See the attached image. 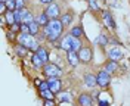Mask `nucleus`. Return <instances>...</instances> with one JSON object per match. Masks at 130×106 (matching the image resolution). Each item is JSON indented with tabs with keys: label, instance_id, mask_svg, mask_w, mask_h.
Returning <instances> with one entry per match:
<instances>
[{
	"label": "nucleus",
	"instance_id": "f257e3e1",
	"mask_svg": "<svg viewBox=\"0 0 130 106\" xmlns=\"http://www.w3.org/2000/svg\"><path fill=\"white\" fill-rule=\"evenodd\" d=\"M43 33L46 34L49 44L55 46L65 34V27L59 19H50V22L43 28Z\"/></svg>",
	"mask_w": 130,
	"mask_h": 106
},
{
	"label": "nucleus",
	"instance_id": "f03ea898",
	"mask_svg": "<svg viewBox=\"0 0 130 106\" xmlns=\"http://www.w3.org/2000/svg\"><path fill=\"white\" fill-rule=\"evenodd\" d=\"M18 43L22 44V46H25V47L30 50V52H32V53H36L37 49L41 46L40 41L37 40L34 35H31V34H24V33L18 34Z\"/></svg>",
	"mask_w": 130,
	"mask_h": 106
},
{
	"label": "nucleus",
	"instance_id": "7ed1b4c3",
	"mask_svg": "<svg viewBox=\"0 0 130 106\" xmlns=\"http://www.w3.org/2000/svg\"><path fill=\"white\" fill-rule=\"evenodd\" d=\"M41 74H43L44 78H62L64 69L58 63H55V62H49V63H46V65L43 66Z\"/></svg>",
	"mask_w": 130,
	"mask_h": 106
},
{
	"label": "nucleus",
	"instance_id": "20e7f679",
	"mask_svg": "<svg viewBox=\"0 0 130 106\" xmlns=\"http://www.w3.org/2000/svg\"><path fill=\"white\" fill-rule=\"evenodd\" d=\"M96 78H98V89L99 90H106L111 87V82H112V75L105 71V68L102 66L101 69L96 71Z\"/></svg>",
	"mask_w": 130,
	"mask_h": 106
},
{
	"label": "nucleus",
	"instance_id": "39448f33",
	"mask_svg": "<svg viewBox=\"0 0 130 106\" xmlns=\"http://www.w3.org/2000/svg\"><path fill=\"white\" fill-rule=\"evenodd\" d=\"M78 56H80V62L81 65H90L92 60H93V47L90 43H86L83 46V49L78 52Z\"/></svg>",
	"mask_w": 130,
	"mask_h": 106
},
{
	"label": "nucleus",
	"instance_id": "423d86ee",
	"mask_svg": "<svg viewBox=\"0 0 130 106\" xmlns=\"http://www.w3.org/2000/svg\"><path fill=\"white\" fill-rule=\"evenodd\" d=\"M106 57H108V60L121 62L124 59V50L121 46H109L106 49Z\"/></svg>",
	"mask_w": 130,
	"mask_h": 106
},
{
	"label": "nucleus",
	"instance_id": "0eeeda50",
	"mask_svg": "<svg viewBox=\"0 0 130 106\" xmlns=\"http://www.w3.org/2000/svg\"><path fill=\"white\" fill-rule=\"evenodd\" d=\"M101 18H102V22L105 25V28L111 30V31H115V30H117V22H115L112 12H111L109 9H104V10L101 12Z\"/></svg>",
	"mask_w": 130,
	"mask_h": 106
},
{
	"label": "nucleus",
	"instance_id": "6e6552de",
	"mask_svg": "<svg viewBox=\"0 0 130 106\" xmlns=\"http://www.w3.org/2000/svg\"><path fill=\"white\" fill-rule=\"evenodd\" d=\"M71 46H73V35L70 34V31H67V33L62 35V38L55 44L56 49L62 50V52H65V53L71 50Z\"/></svg>",
	"mask_w": 130,
	"mask_h": 106
},
{
	"label": "nucleus",
	"instance_id": "1a4fd4ad",
	"mask_svg": "<svg viewBox=\"0 0 130 106\" xmlns=\"http://www.w3.org/2000/svg\"><path fill=\"white\" fill-rule=\"evenodd\" d=\"M83 84L87 90H95L98 89V78H96V72L93 71H87L83 75Z\"/></svg>",
	"mask_w": 130,
	"mask_h": 106
},
{
	"label": "nucleus",
	"instance_id": "9d476101",
	"mask_svg": "<svg viewBox=\"0 0 130 106\" xmlns=\"http://www.w3.org/2000/svg\"><path fill=\"white\" fill-rule=\"evenodd\" d=\"M75 102H77V106H93L95 105V97L89 91H81V93H78Z\"/></svg>",
	"mask_w": 130,
	"mask_h": 106
},
{
	"label": "nucleus",
	"instance_id": "9b49d317",
	"mask_svg": "<svg viewBox=\"0 0 130 106\" xmlns=\"http://www.w3.org/2000/svg\"><path fill=\"white\" fill-rule=\"evenodd\" d=\"M44 12L47 13V16L50 19H59L61 15H62V9H61V5L58 2H53L49 6H46L44 8Z\"/></svg>",
	"mask_w": 130,
	"mask_h": 106
},
{
	"label": "nucleus",
	"instance_id": "f8f14e48",
	"mask_svg": "<svg viewBox=\"0 0 130 106\" xmlns=\"http://www.w3.org/2000/svg\"><path fill=\"white\" fill-rule=\"evenodd\" d=\"M93 44L98 46V47H101V49H104V50L108 49L109 47V34L105 33V31H101L99 35L93 40Z\"/></svg>",
	"mask_w": 130,
	"mask_h": 106
},
{
	"label": "nucleus",
	"instance_id": "ddd939ff",
	"mask_svg": "<svg viewBox=\"0 0 130 106\" xmlns=\"http://www.w3.org/2000/svg\"><path fill=\"white\" fill-rule=\"evenodd\" d=\"M46 80L49 82V90L53 91L55 94L61 93L64 90V81H62V78H46Z\"/></svg>",
	"mask_w": 130,
	"mask_h": 106
},
{
	"label": "nucleus",
	"instance_id": "4468645a",
	"mask_svg": "<svg viewBox=\"0 0 130 106\" xmlns=\"http://www.w3.org/2000/svg\"><path fill=\"white\" fill-rule=\"evenodd\" d=\"M65 59H67V63L71 66V68H77V66L81 63L78 53H77V52H74V50L67 52V53H65Z\"/></svg>",
	"mask_w": 130,
	"mask_h": 106
},
{
	"label": "nucleus",
	"instance_id": "2eb2a0df",
	"mask_svg": "<svg viewBox=\"0 0 130 106\" xmlns=\"http://www.w3.org/2000/svg\"><path fill=\"white\" fill-rule=\"evenodd\" d=\"M56 100H58V103H70L71 105L74 102V96L70 90H62L61 93L56 94Z\"/></svg>",
	"mask_w": 130,
	"mask_h": 106
},
{
	"label": "nucleus",
	"instance_id": "dca6fc26",
	"mask_svg": "<svg viewBox=\"0 0 130 106\" xmlns=\"http://www.w3.org/2000/svg\"><path fill=\"white\" fill-rule=\"evenodd\" d=\"M70 34L73 35V37H75V38H83L84 40V37H86V33H84V27H83V24H75V25H73L70 30Z\"/></svg>",
	"mask_w": 130,
	"mask_h": 106
},
{
	"label": "nucleus",
	"instance_id": "f3484780",
	"mask_svg": "<svg viewBox=\"0 0 130 106\" xmlns=\"http://www.w3.org/2000/svg\"><path fill=\"white\" fill-rule=\"evenodd\" d=\"M59 21L62 22V25H64L65 28H68L70 25H73L74 22V12L73 10H65V12H62V15H61V18H59Z\"/></svg>",
	"mask_w": 130,
	"mask_h": 106
},
{
	"label": "nucleus",
	"instance_id": "a211bd4d",
	"mask_svg": "<svg viewBox=\"0 0 130 106\" xmlns=\"http://www.w3.org/2000/svg\"><path fill=\"white\" fill-rule=\"evenodd\" d=\"M104 68L105 71L111 74V75H117L120 72V62H115V60H106L104 63Z\"/></svg>",
	"mask_w": 130,
	"mask_h": 106
},
{
	"label": "nucleus",
	"instance_id": "6ab92c4d",
	"mask_svg": "<svg viewBox=\"0 0 130 106\" xmlns=\"http://www.w3.org/2000/svg\"><path fill=\"white\" fill-rule=\"evenodd\" d=\"M36 53L40 56V59L44 62V65L50 62V50H49V47H46V44H41L40 47L37 49V52H36Z\"/></svg>",
	"mask_w": 130,
	"mask_h": 106
},
{
	"label": "nucleus",
	"instance_id": "aec40b11",
	"mask_svg": "<svg viewBox=\"0 0 130 106\" xmlns=\"http://www.w3.org/2000/svg\"><path fill=\"white\" fill-rule=\"evenodd\" d=\"M21 12H22V24L30 25L31 22L36 21V15H34V12H32L31 8H27L24 10H21Z\"/></svg>",
	"mask_w": 130,
	"mask_h": 106
},
{
	"label": "nucleus",
	"instance_id": "412c9836",
	"mask_svg": "<svg viewBox=\"0 0 130 106\" xmlns=\"http://www.w3.org/2000/svg\"><path fill=\"white\" fill-rule=\"evenodd\" d=\"M36 21L40 24L41 28H44V27L50 22V18L47 16V13H46V12H44V9H43V10H40V12H37V13H36Z\"/></svg>",
	"mask_w": 130,
	"mask_h": 106
},
{
	"label": "nucleus",
	"instance_id": "4be33fe9",
	"mask_svg": "<svg viewBox=\"0 0 130 106\" xmlns=\"http://www.w3.org/2000/svg\"><path fill=\"white\" fill-rule=\"evenodd\" d=\"M28 52H30V50L27 49L25 46H22V44H19V43H15V44H13V53H15L19 59H24V57H27Z\"/></svg>",
	"mask_w": 130,
	"mask_h": 106
},
{
	"label": "nucleus",
	"instance_id": "5701e85b",
	"mask_svg": "<svg viewBox=\"0 0 130 106\" xmlns=\"http://www.w3.org/2000/svg\"><path fill=\"white\" fill-rule=\"evenodd\" d=\"M30 63H31V66L34 68V69H43V66H44V62L40 59V56L37 55V53H32L31 57H30Z\"/></svg>",
	"mask_w": 130,
	"mask_h": 106
},
{
	"label": "nucleus",
	"instance_id": "b1692460",
	"mask_svg": "<svg viewBox=\"0 0 130 106\" xmlns=\"http://www.w3.org/2000/svg\"><path fill=\"white\" fill-rule=\"evenodd\" d=\"M28 27H30V34H31V35H34V37H37V35H39L41 31H43V28L40 27V24H39L37 21L31 22V24L28 25Z\"/></svg>",
	"mask_w": 130,
	"mask_h": 106
},
{
	"label": "nucleus",
	"instance_id": "393cba45",
	"mask_svg": "<svg viewBox=\"0 0 130 106\" xmlns=\"http://www.w3.org/2000/svg\"><path fill=\"white\" fill-rule=\"evenodd\" d=\"M84 44H86V43H84L83 38H75V37H73V46H71V50H74V52L78 53V52L83 49Z\"/></svg>",
	"mask_w": 130,
	"mask_h": 106
},
{
	"label": "nucleus",
	"instance_id": "a878e982",
	"mask_svg": "<svg viewBox=\"0 0 130 106\" xmlns=\"http://www.w3.org/2000/svg\"><path fill=\"white\" fill-rule=\"evenodd\" d=\"M87 6H89V10H90V12H93V13L102 12V10H101V6H99V2H98V0H87Z\"/></svg>",
	"mask_w": 130,
	"mask_h": 106
},
{
	"label": "nucleus",
	"instance_id": "bb28decb",
	"mask_svg": "<svg viewBox=\"0 0 130 106\" xmlns=\"http://www.w3.org/2000/svg\"><path fill=\"white\" fill-rule=\"evenodd\" d=\"M2 16H5V19H6V24H8V27L10 28L13 24H16L15 22V15H13V12H10V10H8L5 15H2Z\"/></svg>",
	"mask_w": 130,
	"mask_h": 106
},
{
	"label": "nucleus",
	"instance_id": "cd10ccee",
	"mask_svg": "<svg viewBox=\"0 0 130 106\" xmlns=\"http://www.w3.org/2000/svg\"><path fill=\"white\" fill-rule=\"evenodd\" d=\"M6 38H8L9 43H12V44H15V43H18V34L13 33V31H10V30H6Z\"/></svg>",
	"mask_w": 130,
	"mask_h": 106
},
{
	"label": "nucleus",
	"instance_id": "c85d7f7f",
	"mask_svg": "<svg viewBox=\"0 0 130 106\" xmlns=\"http://www.w3.org/2000/svg\"><path fill=\"white\" fill-rule=\"evenodd\" d=\"M39 96H40L43 100H46V99H56V94L53 93V91H50V90H44V91H39Z\"/></svg>",
	"mask_w": 130,
	"mask_h": 106
},
{
	"label": "nucleus",
	"instance_id": "c756f323",
	"mask_svg": "<svg viewBox=\"0 0 130 106\" xmlns=\"http://www.w3.org/2000/svg\"><path fill=\"white\" fill-rule=\"evenodd\" d=\"M37 89V91H44V90H49V82H47V80L44 78V80H41V82L36 87Z\"/></svg>",
	"mask_w": 130,
	"mask_h": 106
},
{
	"label": "nucleus",
	"instance_id": "7c9ffc66",
	"mask_svg": "<svg viewBox=\"0 0 130 106\" xmlns=\"http://www.w3.org/2000/svg\"><path fill=\"white\" fill-rule=\"evenodd\" d=\"M15 3H16V9L18 10H24V9L28 8V3L24 2V0H15Z\"/></svg>",
	"mask_w": 130,
	"mask_h": 106
},
{
	"label": "nucleus",
	"instance_id": "2f4dec72",
	"mask_svg": "<svg viewBox=\"0 0 130 106\" xmlns=\"http://www.w3.org/2000/svg\"><path fill=\"white\" fill-rule=\"evenodd\" d=\"M13 15H15V22L16 24H22V12L21 10H13Z\"/></svg>",
	"mask_w": 130,
	"mask_h": 106
},
{
	"label": "nucleus",
	"instance_id": "473e14b6",
	"mask_svg": "<svg viewBox=\"0 0 130 106\" xmlns=\"http://www.w3.org/2000/svg\"><path fill=\"white\" fill-rule=\"evenodd\" d=\"M56 99H46L43 100V106H56Z\"/></svg>",
	"mask_w": 130,
	"mask_h": 106
},
{
	"label": "nucleus",
	"instance_id": "72a5a7b5",
	"mask_svg": "<svg viewBox=\"0 0 130 106\" xmlns=\"http://www.w3.org/2000/svg\"><path fill=\"white\" fill-rule=\"evenodd\" d=\"M6 6H8V10H10V12L16 10V3L13 0H8V2H6Z\"/></svg>",
	"mask_w": 130,
	"mask_h": 106
},
{
	"label": "nucleus",
	"instance_id": "f704fd0d",
	"mask_svg": "<svg viewBox=\"0 0 130 106\" xmlns=\"http://www.w3.org/2000/svg\"><path fill=\"white\" fill-rule=\"evenodd\" d=\"M21 25H22V24H13L9 30H10V31H13V33H16V34H19V33H21Z\"/></svg>",
	"mask_w": 130,
	"mask_h": 106
},
{
	"label": "nucleus",
	"instance_id": "c9c22d12",
	"mask_svg": "<svg viewBox=\"0 0 130 106\" xmlns=\"http://www.w3.org/2000/svg\"><path fill=\"white\" fill-rule=\"evenodd\" d=\"M111 105H112V102H111V100H108V102L102 100V99H99V100H98V106H111Z\"/></svg>",
	"mask_w": 130,
	"mask_h": 106
},
{
	"label": "nucleus",
	"instance_id": "e433bc0d",
	"mask_svg": "<svg viewBox=\"0 0 130 106\" xmlns=\"http://www.w3.org/2000/svg\"><path fill=\"white\" fill-rule=\"evenodd\" d=\"M53 2H56V0H39V3H40L41 6H44V8L49 6L50 3H53Z\"/></svg>",
	"mask_w": 130,
	"mask_h": 106
},
{
	"label": "nucleus",
	"instance_id": "4c0bfd02",
	"mask_svg": "<svg viewBox=\"0 0 130 106\" xmlns=\"http://www.w3.org/2000/svg\"><path fill=\"white\" fill-rule=\"evenodd\" d=\"M21 33H24V34H30V27L27 24H22L21 25Z\"/></svg>",
	"mask_w": 130,
	"mask_h": 106
},
{
	"label": "nucleus",
	"instance_id": "58836bf2",
	"mask_svg": "<svg viewBox=\"0 0 130 106\" xmlns=\"http://www.w3.org/2000/svg\"><path fill=\"white\" fill-rule=\"evenodd\" d=\"M6 2H8V0H0V3H6Z\"/></svg>",
	"mask_w": 130,
	"mask_h": 106
},
{
	"label": "nucleus",
	"instance_id": "ea45409f",
	"mask_svg": "<svg viewBox=\"0 0 130 106\" xmlns=\"http://www.w3.org/2000/svg\"><path fill=\"white\" fill-rule=\"evenodd\" d=\"M24 2H27V3H30V2H31V0H24Z\"/></svg>",
	"mask_w": 130,
	"mask_h": 106
},
{
	"label": "nucleus",
	"instance_id": "a19ab883",
	"mask_svg": "<svg viewBox=\"0 0 130 106\" xmlns=\"http://www.w3.org/2000/svg\"><path fill=\"white\" fill-rule=\"evenodd\" d=\"M13 2H15V0H13Z\"/></svg>",
	"mask_w": 130,
	"mask_h": 106
},
{
	"label": "nucleus",
	"instance_id": "79ce46f5",
	"mask_svg": "<svg viewBox=\"0 0 130 106\" xmlns=\"http://www.w3.org/2000/svg\"><path fill=\"white\" fill-rule=\"evenodd\" d=\"M117 2H118V0H117Z\"/></svg>",
	"mask_w": 130,
	"mask_h": 106
}]
</instances>
